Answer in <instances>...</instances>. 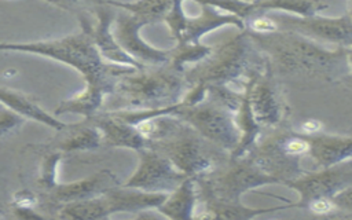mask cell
Listing matches in <instances>:
<instances>
[{
  "instance_id": "cell-28",
  "label": "cell",
  "mask_w": 352,
  "mask_h": 220,
  "mask_svg": "<svg viewBox=\"0 0 352 220\" xmlns=\"http://www.w3.org/2000/svg\"><path fill=\"white\" fill-rule=\"evenodd\" d=\"M245 29L253 34H267L276 32L279 26L270 14H258L245 21Z\"/></svg>"
},
{
  "instance_id": "cell-35",
  "label": "cell",
  "mask_w": 352,
  "mask_h": 220,
  "mask_svg": "<svg viewBox=\"0 0 352 220\" xmlns=\"http://www.w3.org/2000/svg\"><path fill=\"white\" fill-rule=\"evenodd\" d=\"M348 15L352 18V0H349V10H348Z\"/></svg>"
},
{
  "instance_id": "cell-36",
  "label": "cell",
  "mask_w": 352,
  "mask_h": 220,
  "mask_svg": "<svg viewBox=\"0 0 352 220\" xmlns=\"http://www.w3.org/2000/svg\"><path fill=\"white\" fill-rule=\"evenodd\" d=\"M242 1H249V3H253V1H256V0H242Z\"/></svg>"
},
{
  "instance_id": "cell-25",
  "label": "cell",
  "mask_w": 352,
  "mask_h": 220,
  "mask_svg": "<svg viewBox=\"0 0 352 220\" xmlns=\"http://www.w3.org/2000/svg\"><path fill=\"white\" fill-rule=\"evenodd\" d=\"M116 8L128 11L139 18L144 19L148 25L155 22H164L165 16L173 6V0H136V1H117L104 0Z\"/></svg>"
},
{
  "instance_id": "cell-13",
  "label": "cell",
  "mask_w": 352,
  "mask_h": 220,
  "mask_svg": "<svg viewBox=\"0 0 352 220\" xmlns=\"http://www.w3.org/2000/svg\"><path fill=\"white\" fill-rule=\"evenodd\" d=\"M120 184L118 177L110 169H100L80 180L58 183L50 192L40 197V210L47 217H54L62 205L99 197Z\"/></svg>"
},
{
  "instance_id": "cell-31",
  "label": "cell",
  "mask_w": 352,
  "mask_h": 220,
  "mask_svg": "<svg viewBox=\"0 0 352 220\" xmlns=\"http://www.w3.org/2000/svg\"><path fill=\"white\" fill-rule=\"evenodd\" d=\"M305 209H308L309 212L315 213V214H319V216H323V214H329V213H333L334 210L338 209L336 201L333 198H316L314 201H311Z\"/></svg>"
},
{
  "instance_id": "cell-38",
  "label": "cell",
  "mask_w": 352,
  "mask_h": 220,
  "mask_svg": "<svg viewBox=\"0 0 352 220\" xmlns=\"http://www.w3.org/2000/svg\"><path fill=\"white\" fill-rule=\"evenodd\" d=\"M349 51H351V50H349Z\"/></svg>"
},
{
  "instance_id": "cell-33",
  "label": "cell",
  "mask_w": 352,
  "mask_h": 220,
  "mask_svg": "<svg viewBox=\"0 0 352 220\" xmlns=\"http://www.w3.org/2000/svg\"><path fill=\"white\" fill-rule=\"evenodd\" d=\"M323 125L320 124V121L318 120H307L301 124V132L302 135H307V136H311V135H316L322 131Z\"/></svg>"
},
{
  "instance_id": "cell-14",
  "label": "cell",
  "mask_w": 352,
  "mask_h": 220,
  "mask_svg": "<svg viewBox=\"0 0 352 220\" xmlns=\"http://www.w3.org/2000/svg\"><path fill=\"white\" fill-rule=\"evenodd\" d=\"M278 23L279 29L294 30L311 38L337 44L338 47H352V18L345 14L338 18L320 15L289 16L278 12H268Z\"/></svg>"
},
{
  "instance_id": "cell-20",
  "label": "cell",
  "mask_w": 352,
  "mask_h": 220,
  "mask_svg": "<svg viewBox=\"0 0 352 220\" xmlns=\"http://www.w3.org/2000/svg\"><path fill=\"white\" fill-rule=\"evenodd\" d=\"M307 138L309 140V155L320 168L337 165L352 158V136L316 133Z\"/></svg>"
},
{
  "instance_id": "cell-6",
  "label": "cell",
  "mask_w": 352,
  "mask_h": 220,
  "mask_svg": "<svg viewBox=\"0 0 352 220\" xmlns=\"http://www.w3.org/2000/svg\"><path fill=\"white\" fill-rule=\"evenodd\" d=\"M309 154V140L300 132L280 125L261 133L245 154L278 183H286L302 173L301 158Z\"/></svg>"
},
{
  "instance_id": "cell-5",
  "label": "cell",
  "mask_w": 352,
  "mask_h": 220,
  "mask_svg": "<svg viewBox=\"0 0 352 220\" xmlns=\"http://www.w3.org/2000/svg\"><path fill=\"white\" fill-rule=\"evenodd\" d=\"M188 89L184 72L169 62L133 69L121 76L103 110H150L177 104Z\"/></svg>"
},
{
  "instance_id": "cell-18",
  "label": "cell",
  "mask_w": 352,
  "mask_h": 220,
  "mask_svg": "<svg viewBox=\"0 0 352 220\" xmlns=\"http://www.w3.org/2000/svg\"><path fill=\"white\" fill-rule=\"evenodd\" d=\"M168 194L165 192H150L135 187H126L120 184L107 192L102 194L103 206L107 219L116 213H139L146 209L158 208Z\"/></svg>"
},
{
  "instance_id": "cell-8",
  "label": "cell",
  "mask_w": 352,
  "mask_h": 220,
  "mask_svg": "<svg viewBox=\"0 0 352 220\" xmlns=\"http://www.w3.org/2000/svg\"><path fill=\"white\" fill-rule=\"evenodd\" d=\"M170 113L230 154L235 151L241 142L242 135L235 121V113L206 95L197 103L179 102Z\"/></svg>"
},
{
  "instance_id": "cell-15",
  "label": "cell",
  "mask_w": 352,
  "mask_h": 220,
  "mask_svg": "<svg viewBox=\"0 0 352 220\" xmlns=\"http://www.w3.org/2000/svg\"><path fill=\"white\" fill-rule=\"evenodd\" d=\"M114 21L113 33L120 47L143 66H158L168 63L170 59V48L161 50L146 43L140 36V29L148 25L144 19L121 10Z\"/></svg>"
},
{
  "instance_id": "cell-22",
  "label": "cell",
  "mask_w": 352,
  "mask_h": 220,
  "mask_svg": "<svg viewBox=\"0 0 352 220\" xmlns=\"http://www.w3.org/2000/svg\"><path fill=\"white\" fill-rule=\"evenodd\" d=\"M0 100H1V104L16 111L26 120H33V121L40 122L54 131H58L66 125V122L59 121L55 116H52L47 110H44L32 96L25 95L12 88L1 87L0 88Z\"/></svg>"
},
{
  "instance_id": "cell-9",
  "label": "cell",
  "mask_w": 352,
  "mask_h": 220,
  "mask_svg": "<svg viewBox=\"0 0 352 220\" xmlns=\"http://www.w3.org/2000/svg\"><path fill=\"white\" fill-rule=\"evenodd\" d=\"M246 89L254 118L264 131L283 125L287 116L286 102L270 60L263 70L250 76Z\"/></svg>"
},
{
  "instance_id": "cell-27",
  "label": "cell",
  "mask_w": 352,
  "mask_h": 220,
  "mask_svg": "<svg viewBox=\"0 0 352 220\" xmlns=\"http://www.w3.org/2000/svg\"><path fill=\"white\" fill-rule=\"evenodd\" d=\"M212 51V47L199 43H187V41H176V45L170 48V59L169 63L177 70L186 72V65L197 63L206 58Z\"/></svg>"
},
{
  "instance_id": "cell-26",
  "label": "cell",
  "mask_w": 352,
  "mask_h": 220,
  "mask_svg": "<svg viewBox=\"0 0 352 220\" xmlns=\"http://www.w3.org/2000/svg\"><path fill=\"white\" fill-rule=\"evenodd\" d=\"M253 3L264 14L283 11L297 16H312L327 8V4L322 0H256Z\"/></svg>"
},
{
  "instance_id": "cell-17",
  "label": "cell",
  "mask_w": 352,
  "mask_h": 220,
  "mask_svg": "<svg viewBox=\"0 0 352 220\" xmlns=\"http://www.w3.org/2000/svg\"><path fill=\"white\" fill-rule=\"evenodd\" d=\"M41 148L55 150L62 154H70L76 151L95 150L103 146L100 131L92 124L91 120L82 118V121L66 124L63 128L55 131V135L37 144Z\"/></svg>"
},
{
  "instance_id": "cell-11",
  "label": "cell",
  "mask_w": 352,
  "mask_h": 220,
  "mask_svg": "<svg viewBox=\"0 0 352 220\" xmlns=\"http://www.w3.org/2000/svg\"><path fill=\"white\" fill-rule=\"evenodd\" d=\"M139 162L135 172L124 183L126 187H135L150 192L173 191L186 177L164 154L151 147L136 151Z\"/></svg>"
},
{
  "instance_id": "cell-3",
  "label": "cell",
  "mask_w": 352,
  "mask_h": 220,
  "mask_svg": "<svg viewBox=\"0 0 352 220\" xmlns=\"http://www.w3.org/2000/svg\"><path fill=\"white\" fill-rule=\"evenodd\" d=\"M135 126L148 140V147L191 177L212 172L231 155L172 113L158 114Z\"/></svg>"
},
{
  "instance_id": "cell-23",
  "label": "cell",
  "mask_w": 352,
  "mask_h": 220,
  "mask_svg": "<svg viewBox=\"0 0 352 220\" xmlns=\"http://www.w3.org/2000/svg\"><path fill=\"white\" fill-rule=\"evenodd\" d=\"M282 209V206L274 208H249L242 202H221L205 199L198 202L195 219H228V220H248L272 210Z\"/></svg>"
},
{
  "instance_id": "cell-16",
  "label": "cell",
  "mask_w": 352,
  "mask_h": 220,
  "mask_svg": "<svg viewBox=\"0 0 352 220\" xmlns=\"http://www.w3.org/2000/svg\"><path fill=\"white\" fill-rule=\"evenodd\" d=\"M88 120L100 131L102 142L106 147L131 148L139 151L148 147V140L140 133V131L122 120L114 110H100Z\"/></svg>"
},
{
  "instance_id": "cell-19",
  "label": "cell",
  "mask_w": 352,
  "mask_h": 220,
  "mask_svg": "<svg viewBox=\"0 0 352 220\" xmlns=\"http://www.w3.org/2000/svg\"><path fill=\"white\" fill-rule=\"evenodd\" d=\"M227 25L235 26L239 30L245 29V22L238 15L224 12L223 10H219L209 4H201V12L198 16H187L184 33L180 41L199 43L201 37L205 33Z\"/></svg>"
},
{
  "instance_id": "cell-29",
  "label": "cell",
  "mask_w": 352,
  "mask_h": 220,
  "mask_svg": "<svg viewBox=\"0 0 352 220\" xmlns=\"http://www.w3.org/2000/svg\"><path fill=\"white\" fill-rule=\"evenodd\" d=\"M25 121H26L25 117H22L16 111H14L10 107L3 104V107L0 110V135H1V138H6L12 131L18 129Z\"/></svg>"
},
{
  "instance_id": "cell-21",
  "label": "cell",
  "mask_w": 352,
  "mask_h": 220,
  "mask_svg": "<svg viewBox=\"0 0 352 220\" xmlns=\"http://www.w3.org/2000/svg\"><path fill=\"white\" fill-rule=\"evenodd\" d=\"M198 202L199 198L195 177L188 176L168 194L165 201L157 209L166 219L188 220L195 219Z\"/></svg>"
},
{
  "instance_id": "cell-24",
  "label": "cell",
  "mask_w": 352,
  "mask_h": 220,
  "mask_svg": "<svg viewBox=\"0 0 352 220\" xmlns=\"http://www.w3.org/2000/svg\"><path fill=\"white\" fill-rule=\"evenodd\" d=\"M28 147L37 151V154H40L38 172L33 182V186H34V190L38 194V197H41V195L50 192L59 183L56 180V176H58L59 164L65 154L55 151V150L41 148L37 144H29Z\"/></svg>"
},
{
  "instance_id": "cell-30",
  "label": "cell",
  "mask_w": 352,
  "mask_h": 220,
  "mask_svg": "<svg viewBox=\"0 0 352 220\" xmlns=\"http://www.w3.org/2000/svg\"><path fill=\"white\" fill-rule=\"evenodd\" d=\"M44 1L63 11H73L80 14V12H85V10H89L96 0H44Z\"/></svg>"
},
{
  "instance_id": "cell-37",
  "label": "cell",
  "mask_w": 352,
  "mask_h": 220,
  "mask_svg": "<svg viewBox=\"0 0 352 220\" xmlns=\"http://www.w3.org/2000/svg\"><path fill=\"white\" fill-rule=\"evenodd\" d=\"M349 50H351V51H352V47H351V48H349Z\"/></svg>"
},
{
  "instance_id": "cell-1",
  "label": "cell",
  "mask_w": 352,
  "mask_h": 220,
  "mask_svg": "<svg viewBox=\"0 0 352 220\" xmlns=\"http://www.w3.org/2000/svg\"><path fill=\"white\" fill-rule=\"evenodd\" d=\"M249 34L265 54L275 73L333 81L351 70L349 50L344 47L330 51L314 38L287 29L267 34Z\"/></svg>"
},
{
  "instance_id": "cell-12",
  "label": "cell",
  "mask_w": 352,
  "mask_h": 220,
  "mask_svg": "<svg viewBox=\"0 0 352 220\" xmlns=\"http://www.w3.org/2000/svg\"><path fill=\"white\" fill-rule=\"evenodd\" d=\"M89 11L94 14V21L88 18L85 12L77 14V18L80 21V25L85 26L89 32L95 45L98 47L100 55L111 63L121 65V66H131L136 69H143L147 66H143L136 59L129 56L117 43L116 36L113 33V26L116 21V7L106 3L104 0H96Z\"/></svg>"
},
{
  "instance_id": "cell-2",
  "label": "cell",
  "mask_w": 352,
  "mask_h": 220,
  "mask_svg": "<svg viewBox=\"0 0 352 220\" xmlns=\"http://www.w3.org/2000/svg\"><path fill=\"white\" fill-rule=\"evenodd\" d=\"M268 65L265 54L254 44L246 29L212 47L210 54L186 69L188 89L182 99L184 103H197L206 95L210 84H226L245 89L252 74Z\"/></svg>"
},
{
  "instance_id": "cell-32",
  "label": "cell",
  "mask_w": 352,
  "mask_h": 220,
  "mask_svg": "<svg viewBox=\"0 0 352 220\" xmlns=\"http://www.w3.org/2000/svg\"><path fill=\"white\" fill-rule=\"evenodd\" d=\"M336 201L338 209H345V210H352V186L340 191L337 195L333 197Z\"/></svg>"
},
{
  "instance_id": "cell-10",
  "label": "cell",
  "mask_w": 352,
  "mask_h": 220,
  "mask_svg": "<svg viewBox=\"0 0 352 220\" xmlns=\"http://www.w3.org/2000/svg\"><path fill=\"white\" fill-rule=\"evenodd\" d=\"M298 192V201L285 208H305L316 198H333L352 186V161L320 168L315 172H302L298 177L285 183Z\"/></svg>"
},
{
  "instance_id": "cell-34",
  "label": "cell",
  "mask_w": 352,
  "mask_h": 220,
  "mask_svg": "<svg viewBox=\"0 0 352 220\" xmlns=\"http://www.w3.org/2000/svg\"><path fill=\"white\" fill-rule=\"evenodd\" d=\"M349 67H351V73H352V51H349Z\"/></svg>"
},
{
  "instance_id": "cell-7",
  "label": "cell",
  "mask_w": 352,
  "mask_h": 220,
  "mask_svg": "<svg viewBox=\"0 0 352 220\" xmlns=\"http://www.w3.org/2000/svg\"><path fill=\"white\" fill-rule=\"evenodd\" d=\"M199 201L212 199L221 202H242L241 198L249 190L276 184L278 180L267 175L248 155H230L212 172L195 177Z\"/></svg>"
},
{
  "instance_id": "cell-4",
  "label": "cell",
  "mask_w": 352,
  "mask_h": 220,
  "mask_svg": "<svg viewBox=\"0 0 352 220\" xmlns=\"http://www.w3.org/2000/svg\"><path fill=\"white\" fill-rule=\"evenodd\" d=\"M1 51H18L37 54L76 69L84 78L85 88L111 95L118 78L136 67L121 66L107 62L95 45L89 32L80 25V32L60 38L30 41V43H3Z\"/></svg>"
}]
</instances>
